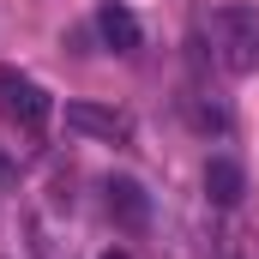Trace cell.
<instances>
[{
  "instance_id": "obj_3",
  "label": "cell",
  "mask_w": 259,
  "mask_h": 259,
  "mask_svg": "<svg viewBox=\"0 0 259 259\" xmlns=\"http://www.w3.org/2000/svg\"><path fill=\"white\" fill-rule=\"evenodd\" d=\"M66 127L72 133H91V139H109V145H127L133 121L121 109H97V103H66Z\"/></svg>"
},
{
  "instance_id": "obj_6",
  "label": "cell",
  "mask_w": 259,
  "mask_h": 259,
  "mask_svg": "<svg viewBox=\"0 0 259 259\" xmlns=\"http://www.w3.org/2000/svg\"><path fill=\"white\" fill-rule=\"evenodd\" d=\"M97 30H103V42H109L115 55H133V49H139V18H133L127 6H115V0L97 12Z\"/></svg>"
},
{
  "instance_id": "obj_2",
  "label": "cell",
  "mask_w": 259,
  "mask_h": 259,
  "mask_svg": "<svg viewBox=\"0 0 259 259\" xmlns=\"http://www.w3.org/2000/svg\"><path fill=\"white\" fill-rule=\"evenodd\" d=\"M49 91L36 84V78H24V72H12V66H0V115H12L18 127H42L49 121Z\"/></svg>"
},
{
  "instance_id": "obj_7",
  "label": "cell",
  "mask_w": 259,
  "mask_h": 259,
  "mask_svg": "<svg viewBox=\"0 0 259 259\" xmlns=\"http://www.w3.org/2000/svg\"><path fill=\"white\" fill-rule=\"evenodd\" d=\"M0 181H12V163H6V157H0Z\"/></svg>"
},
{
  "instance_id": "obj_4",
  "label": "cell",
  "mask_w": 259,
  "mask_h": 259,
  "mask_svg": "<svg viewBox=\"0 0 259 259\" xmlns=\"http://www.w3.org/2000/svg\"><path fill=\"white\" fill-rule=\"evenodd\" d=\"M103 205H109V217H115L121 229H145V223H151V199H145V187L127 181V175L103 181Z\"/></svg>"
},
{
  "instance_id": "obj_5",
  "label": "cell",
  "mask_w": 259,
  "mask_h": 259,
  "mask_svg": "<svg viewBox=\"0 0 259 259\" xmlns=\"http://www.w3.org/2000/svg\"><path fill=\"white\" fill-rule=\"evenodd\" d=\"M241 193H247L241 163H235V157H211V163H205V199L229 211V205H241Z\"/></svg>"
},
{
  "instance_id": "obj_1",
  "label": "cell",
  "mask_w": 259,
  "mask_h": 259,
  "mask_svg": "<svg viewBox=\"0 0 259 259\" xmlns=\"http://www.w3.org/2000/svg\"><path fill=\"white\" fill-rule=\"evenodd\" d=\"M211 49H217L223 72H259V6H217Z\"/></svg>"
},
{
  "instance_id": "obj_8",
  "label": "cell",
  "mask_w": 259,
  "mask_h": 259,
  "mask_svg": "<svg viewBox=\"0 0 259 259\" xmlns=\"http://www.w3.org/2000/svg\"><path fill=\"white\" fill-rule=\"evenodd\" d=\"M103 259H127V253H103Z\"/></svg>"
}]
</instances>
